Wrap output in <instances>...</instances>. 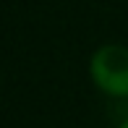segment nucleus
<instances>
[{
	"label": "nucleus",
	"mask_w": 128,
	"mask_h": 128,
	"mask_svg": "<svg viewBox=\"0 0 128 128\" xmlns=\"http://www.w3.org/2000/svg\"><path fill=\"white\" fill-rule=\"evenodd\" d=\"M92 81L110 97H128V47L102 44L89 63Z\"/></svg>",
	"instance_id": "obj_1"
},
{
	"label": "nucleus",
	"mask_w": 128,
	"mask_h": 128,
	"mask_svg": "<svg viewBox=\"0 0 128 128\" xmlns=\"http://www.w3.org/2000/svg\"><path fill=\"white\" fill-rule=\"evenodd\" d=\"M118 128H128V118H126V120H123V123H120Z\"/></svg>",
	"instance_id": "obj_2"
}]
</instances>
